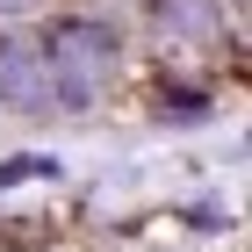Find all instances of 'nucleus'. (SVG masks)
<instances>
[{"mask_svg": "<svg viewBox=\"0 0 252 252\" xmlns=\"http://www.w3.org/2000/svg\"><path fill=\"white\" fill-rule=\"evenodd\" d=\"M36 51H43V79L58 87L65 108L94 101L101 87H108V72H116V36H108L101 22H51V36H43Z\"/></svg>", "mask_w": 252, "mask_h": 252, "instance_id": "1", "label": "nucleus"}, {"mask_svg": "<svg viewBox=\"0 0 252 252\" xmlns=\"http://www.w3.org/2000/svg\"><path fill=\"white\" fill-rule=\"evenodd\" d=\"M0 101H7V108H43V101H51V79H43V51L36 43H22V36L0 43Z\"/></svg>", "mask_w": 252, "mask_h": 252, "instance_id": "2", "label": "nucleus"}, {"mask_svg": "<svg viewBox=\"0 0 252 252\" xmlns=\"http://www.w3.org/2000/svg\"><path fill=\"white\" fill-rule=\"evenodd\" d=\"M152 29H166V36H216L223 29V7L216 0H152Z\"/></svg>", "mask_w": 252, "mask_h": 252, "instance_id": "3", "label": "nucleus"}, {"mask_svg": "<svg viewBox=\"0 0 252 252\" xmlns=\"http://www.w3.org/2000/svg\"><path fill=\"white\" fill-rule=\"evenodd\" d=\"M29 7H36V0H0V15H29Z\"/></svg>", "mask_w": 252, "mask_h": 252, "instance_id": "4", "label": "nucleus"}]
</instances>
